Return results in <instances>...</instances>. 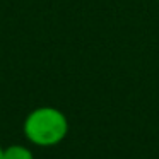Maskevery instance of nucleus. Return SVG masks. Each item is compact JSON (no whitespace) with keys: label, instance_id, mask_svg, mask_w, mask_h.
Returning a JSON list of instances; mask_svg holds the SVG:
<instances>
[{"label":"nucleus","instance_id":"20e7f679","mask_svg":"<svg viewBox=\"0 0 159 159\" xmlns=\"http://www.w3.org/2000/svg\"><path fill=\"white\" fill-rule=\"evenodd\" d=\"M157 2H159V0H157Z\"/></svg>","mask_w":159,"mask_h":159},{"label":"nucleus","instance_id":"f03ea898","mask_svg":"<svg viewBox=\"0 0 159 159\" xmlns=\"http://www.w3.org/2000/svg\"><path fill=\"white\" fill-rule=\"evenodd\" d=\"M4 159H34L33 151L26 145L14 144L4 149Z\"/></svg>","mask_w":159,"mask_h":159},{"label":"nucleus","instance_id":"7ed1b4c3","mask_svg":"<svg viewBox=\"0 0 159 159\" xmlns=\"http://www.w3.org/2000/svg\"><path fill=\"white\" fill-rule=\"evenodd\" d=\"M0 159H4V147L0 145Z\"/></svg>","mask_w":159,"mask_h":159},{"label":"nucleus","instance_id":"f257e3e1","mask_svg":"<svg viewBox=\"0 0 159 159\" xmlns=\"http://www.w3.org/2000/svg\"><path fill=\"white\" fill-rule=\"evenodd\" d=\"M24 137L39 147H53L69 134V120L65 113L53 106L34 108L22 123Z\"/></svg>","mask_w":159,"mask_h":159}]
</instances>
